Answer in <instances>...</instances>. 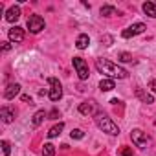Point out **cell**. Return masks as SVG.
Here are the masks:
<instances>
[{"instance_id": "obj_1", "label": "cell", "mask_w": 156, "mask_h": 156, "mask_svg": "<svg viewBox=\"0 0 156 156\" xmlns=\"http://www.w3.org/2000/svg\"><path fill=\"white\" fill-rule=\"evenodd\" d=\"M96 68H98L101 73L112 77V79H125V77L129 75V72H127L125 68L118 66L116 62H112V61H108V59H96Z\"/></svg>"}, {"instance_id": "obj_2", "label": "cell", "mask_w": 156, "mask_h": 156, "mask_svg": "<svg viewBox=\"0 0 156 156\" xmlns=\"http://www.w3.org/2000/svg\"><path fill=\"white\" fill-rule=\"evenodd\" d=\"M94 121H96V125L103 130V132H107V134H110V136H118L119 134V127L105 114V112H98L96 116H94Z\"/></svg>"}, {"instance_id": "obj_3", "label": "cell", "mask_w": 156, "mask_h": 156, "mask_svg": "<svg viewBox=\"0 0 156 156\" xmlns=\"http://www.w3.org/2000/svg\"><path fill=\"white\" fill-rule=\"evenodd\" d=\"M72 62H73V68H75L77 75H79V79L81 81L88 79V64H87V61L83 57H73Z\"/></svg>"}, {"instance_id": "obj_4", "label": "cell", "mask_w": 156, "mask_h": 156, "mask_svg": "<svg viewBox=\"0 0 156 156\" xmlns=\"http://www.w3.org/2000/svg\"><path fill=\"white\" fill-rule=\"evenodd\" d=\"M48 85L51 87L50 88V99L51 101H59L61 98H62V87H61V83L55 79V77H50V79H48Z\"/></svg>"}, {"instance_id": "obj_5", "label": "cell", "mask_w": 156, "mask_h": 156, "mask_svg": "<svg viewBox=\"0 0 156 156\" xmlns=\"http://www.w3.org/2000/svg\"><path fill=\"white\" fill-rule=\"evenodd\" d=\"M28 28L31 33H39L41 30H44V19L41 15H30L28 17Z\"/></svg>"}, {"instance_id": "obj_6", "label": "cell", "mask_w": 156, "mask_h": 156, "mask_svg": "<svg viewBox=\"0 0 156 156\" xmlns=\"http://www.w3.org/2000/svg\"><path fill=\"white\" fill-rule=\"evenodd\" d=\"M130 138H132V143H134L136 147H141V149H145L147 143H149L147 134H145L143 130H140V129H134V130L130 132Z\"/></svg>"}, {"instance_id": "obj_7", "label": "cell", "mask_w": 156, "mask_h": 156, "mask_svg": "<svg viewBox=\"0 0 156 156\" xmlns=\"http://www.w3.org/2000/svg\"><path fill=\"white\" fill-rule=\"evenodd\" d=\"M143 31H145V24L138 22V24H132V26H129L127 30H123V31H121V37H123V39H130V37H136V35H140V33H143Z\"/></svg>"}, {"instance_id": "obj_8", "label": "cell", "mask_w": 156, "mask_h": 156, "mask_svg": "<svg viewBox=\"0 0 156 156\" xmlns=\"http://www.w3.org/2000/svg\"><path fill=\"white\" fill-rule=\"evenodd\" d=\"M79 112L85 114V116H92V114L96 116L99 110H98V105H96L94 101H87V103H81V105H79Z\"/></svg>"}, {"instance_id": "obj_9", "label": "cell", "mask_w": 156, "mask_h": 156, "mask_svg": "<svg viewBox=\"0 0 156 156\" xmlns=\"http://www.w3.org/2000/svg\"><path fill=\"white\" fill-rule=\"evenodd\" d=\"M8 35H9V41H11V42H22V41H24V30L19 28V26L11 28Z\"/></svg>"}, {"instance_id": "obj_10", "label": "cell", "mask_w": 156, "mask_h": 156, "mask_svg": "<svg viewBox=\"0 0 156 156\" xmlns=\"http://www.w3.org/2000/svg\"><path fill=\"white\" fill-rule=\"evenodd\" d=\"M19 17H20V8L19 6H11L8 9V13H6V20L8 22H15V20H19Z\"/></svg>"}, {"instance_id": "obj_11", "label": "cell", "mask_w": 156, "mask_h": 156, "mask_svg": "<svg viewBox=\"0 0 156 156\" xmlns=\"http://www.w3.org/2000/svg\"><path fill=\"white\" fill-rule=\"evenodd\" d=\"M19 92H20V85H19V83H13V85H9V87L4 90V98H6V99H13Z\"/></svg>"}, {"instance_id": "obj_12", "label": "cell", "mask_w": 156, "mask_h": 156, "mask_svg": "<svg viewBox=\"0 0 156 156\" xmlns=\"http://www.w3.org/2000/svg\"><path fill=\"white\" fill-rule=\"evenodd\" d=\"M0 114H2V121H4V123H11L13 118H15V110L9 108V107H2Z\"/></svg>"}, {"instance_id": "obj_13", "label": "cell", "mask_w": 156, "mask_h": 156, "mask_svg": "<svg viewBox=\"0 0 156 156\" xmlns=\"http://www.w3.org/2000/svg\"><path fill=\"white\" fill-rule=\"evenodd\" d=\"M88 44H90V39H88V35H87V33H81L79 37H77V41H75V46L79 48V50H85Z\"/></svg>"}, {"instance_id": "obj_14", "label": "cell", "mask_w": 156, "mask_h": 156, "mask_svg": "<svg viewBox=\"0 0 156 156\" xmlns=\"http://www.w3.org/2000/svg\"><path fill=\"white\" fill-rule=\"evenodd\" d=\"M114 87H116L114 79H103V81L99 83V88H101V92H110V90H114Z\"/></svg>"}, {"instance_id": "obj_15", "label": "cell", "mask_w": 156, "mask_h": 156, "mask_svg": "<svg viewBox=\"0 0 156 156\" xmlns=\"http://www.w3.org/2000/svg\"><path fill=\"white\" fill-rule=\"evenodd\" d=\"M143 11H145L149 17L156 19V4H154V2H145V4H143Z\"/></svg>"}, {"instance_id": "obj_16", "label": "cell", "mask_w": 156, "mask_h": 156, "mask_svg": "<svg viewBox=\"0 0 156 156\" xmlns=\"http://www.w3.org/2000/svg\"><path fill=\"white\" fill-rule=\"evenodd\" d=\"M62 129H64V123H57V125H53V127L50 129V132H48V138H57V136L62 132Z\"/></svg>"}, {"instance_id": "obj_17", "label": "cell", "mask_w": 156, "mask_h": 156, "mask_svg": "<svg viewBox=\"0 0 156 156\" xmlns=\"http://www.w3.org/2000/svg\"><path fill=\"white\" fill-rule=\"evenodd\" d=\"M46 116H48V114H46L44 110H39V112H35V116H33V121H31V123H33V127H39V125L44 121V118H46Z\"/></svg>"}, {"instance_id": "obj_18", "label": "cell", "mask_w": 156, "mask_h": 156, "mask_svg": "<svg viewBox=\"0 0 156 156\" xmlns=\"http://www.w3.org/2000/svg\"><path fill=\"white\" fill-rule=\"evenodd\" d=\"M136 96L143 101V103H147V105H151V103H154V99H152V96H149V94H143L141 92V88H136Z\"/></svg>"}, {"instance_id": "obj_19", "label": "cell", "mask_w": 156, "mask_h": 156, "mask_svg": "<svg viewBox=\"0 0 156 156\" xmlns=\"http://www.w3.org/2000/svg\"><path fill=\"white\" fill-rule=\"evenodd\" d=\"M101 15L103 17H112V15H118V11H116L114 6H103L101 8Z\"/></svg>"}, {"instance_id": "obj_20", "label": "cell", "mask_w": 156, "mask_h": 156, "mask_svg": "<svg viewBox=\"0 0 156 156\" xmlns=\"http://www.w3.org/2000/svg\"><path fill=\"white\" fill-rule=\"evenodd\" d=\"M42 154H44V156H55V147H53L51 143H44Z\"/></svg>"}, {"instance_id": "obj_21", "label": "cell", "mask_w": 156, "mask_h": 156, "mask_svg": "<svg viewBox=\"0 0 156 156\" xmlns=\"http://www.w3.org/2000/svg\"><path fill=\"white\" fill-rule=\"evenodd\" d=\"M0 151H2V154H0V156H9V143L6 140L0 141Z\"/></svg>"}, {"instance_id": "obj_22", "label": "cell", "mask_w": 156, "mask_h": 156, "mask_svg": "<svg viewBox=\"0 0 156 156\" xmlns=\"http://www.w3.org/2000/svg\"><path fill=\"white\" fill-rule=\"evenodd\" d=\"M83 136H85V134H83L81 129H73V130H72V138H75V140H81Z\"/></svg>"}, {"instance_id": "obj_23", "label": "cell", "mask_w": 156, "mask_h": 156, "mask_svg": "<svg viewBox=\"0 0 156 156\" xmlns=\"http://www.w3.org/2000/svg\"><path fill=\"white\" fill-rule=\"evenodd\" d=\"M119 61H123V62H129V61H132V57H130V53H119Z\"/></svg>"}, {"instance_id": "obj_24", "label": "cell", "mask_w": 156, "mask_h": 156, "mask_svg": "<svg viewBox=\"0 0 156 156\" xmlns=\"http://www.w3.org/2000/svg\"><path fill=\"white\" fill-rule=\"evenodd\" d=\"M119 156H132V149L130 147H123L121 152H119Z\"/></svg>"}, {"instance_id": "obj_25", "label": "cell", "mask_w": 156, "mask_h": 156, "mask_svg": "<svg viewBox=\"0 0 156 156\" xmlns=\"http://www.w3.org/2000/svg\"><path fill=\"white\" fill-rule=\"evenodd\" d=\"M149 88L156 94V79H151V81H149Z\"/></svg>"}, {"instance_id": "obj_26", "label": "cell", "mask_w": 156, "mask_h": 156, "mask_svg": "<svg viewBox=\"0 0 156 156\" xmlns=\"http://www.w3.org/2000/svg\"><path fill=\"white\" fill-rule=\"evenodd\" d=\"M55 118H59V112L57 110H51L50 112V119H55Z\"/></svg>"}, {"instance_id": "obj_27", "label": "cell", "mask_w": 156, "mask_h": 156, "mask_svg": "<svg viewBox=\"0 0 156 156\" xmlns=\"http://www.w3.org/2000/svg\"><path fill=\"white\" fill-rule=\"evenodd\" d=\"M9 48H11L9 42H2V50H4V51H9Z\"/></svg>"}, {"instance_id": "obj_28", "label": "cell", "mask_w": 156, "mask_h": 156, "mask_svg": "<svg viewBox=\"0 0 156 156\" xmlns=\"http://www.w3.org/2000/svg\"><path fill=\"white\" fill-rule=\"evenodd\" d=\"M22 101H30V103H31V98H30V96H22Z\"/></svg>"}]
</instances>
